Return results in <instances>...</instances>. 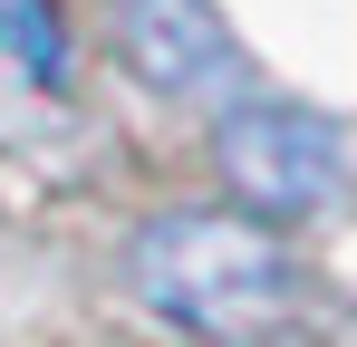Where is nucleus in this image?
<instances>
[{
	"mask_svg": "<svg viewBox=\"0 0 357 347\" xmlns=\"http://www.w3.org/2000/svg\"><path fill=\"white\" fill-rule=\"evenodd\" d=\"M135 280L145 299L203 328V338H261L280 309H290V261L261 241L251 222H222V213H174L135 241Z\"/></svg>",
	"mask_w": 357,
	"mask_h": 347,
	"instance_id": "f257e3e1",
	"label": "nucleus"
},
{
	"mask_svg": "<svg viewBox=\"0 0 357 347\" xmlns=\"http://www.w3.org/2000/svg\"><path fill=\"white\" fill-rule=\"evenodd\" d=\"M222 164L261 213H338L348 203V135L309 107H241L222 125Z\"/></svg>",
	"mask_w": 357,
	"mask_h": 347,
	"instance_id": "f03ea898",
	"label": "nucleus"
},
{
	"mask_svg": "<svg viewBox=\"0 0 357 347\" xmlns=\"http://www.w3.org/2000/svg\"><path fill=\"white\" fill-rule=\"evenodd\" d=\"M116 39L174 97H232L241 87V49L213 0H116Z\"/></svg>",
	"mask_w": 357,
	"mask_h": 347,
	"instance_id": "7ed1b4c3",
	"label": "nucleus"
},
{
	"mask_svg": "<svg viewBox=\"0 0 357 347\" xmlns=\"http://www.w3.org/2000/svg\"><path fill=\"white\" fill-rule=\"evenodd\" d=\"M0 39L29 58V77H68V39L49 29V0H0Z\"/></svg>",
	"mask_w": 357,
	"mask_h": 347,
	"instance_id": "20e7f679",
	"label": "nucleus"
}]
</instances>
